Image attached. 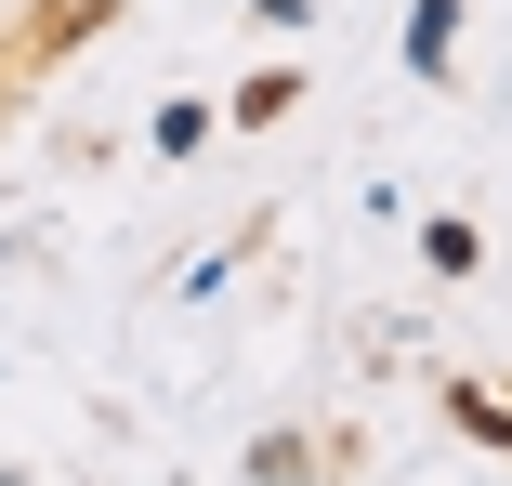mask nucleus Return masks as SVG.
I'll return each instance as SVG.
<instances>
[]
</instances>
